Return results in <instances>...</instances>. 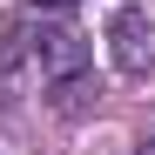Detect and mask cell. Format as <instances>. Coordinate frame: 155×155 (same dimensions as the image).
<instances>
[{
	"label": "cell",
	"mask_w": 155,
	"mask_h": 155,
	"mask_svg": "<svg viewBox=\"0 0 155 155\" xmlns=\"http://www.w3.org/2000/svg\"><path fill=\"white\" fill-rule=\"evenodd\" d=\"M108 54H115V68L128 74V81H142V74L155 68V20L142 7H121L108 20Z\"/></svg>",
	"instance_id": "obj_1"
},
{
	"label": "cell",
	"mask_w": 155,
	"mask_h": 155,
	"mask_svg": "<svg viewBox=\"0 0 155 155\" xmlns=\"http://www.w3.org/2000/svg\"><path fill=\"white\" fill-rule=\"evenodd\" d=\"M34 61H41L47 81H68V74H81V68H88V41H81V34H68V27H54V34H41V41H34Z\"/></svg>",
	"instance_id": "obj_2"
},
{
	"label": "cell",
	"mask_w": 155,
	"mask_h": 155,
	"mask_svg": "<svg viewBox=\"0 0 155 155\" xmlns=\"http://www.w3.org/2000/svg\"><path fill=\"white\" fill-rule=\"evenodd\" d=\"M88 101H101V81H94V68H81V74H68V81H54V108H61V115H81Z\"/></svg>",
	"instance_id": "obj_3"
},
{
	"label": "cell",
	"mask_w": 155,
	"mask_h": 155,
	"mask_svg": "<svg viewBox=\"0 0 155 155\" xmlns=\"http://www.w3.org/2000/svg\"><path fill=\"white\" fill-rule=\"evenodd\" d=\"M27 47H34L27 20H20V14H7V20H0V74H14L20 61H27Z\"/></svg>",
	"instance_id": "obj_4"
},
{
	"label": "cell",
	"mask_w": 155,
	"mask_h": 155,
	"mask_svg": "<svg viewBox=\"0 0 155 155\" xmlns=\"http://www.w3.org/2000/svg\"><path fill=\"white\" fill-rule=\"evenodd\" d=\"M34 7H74V0H34Z\"/></svg>",
	"instance_id": "obj_5"
},
{
	"label": "cell",
	"mask_w": 155,
	"mask_h": 155,
	"mask_svg": "<svg viewBox=\"0 0 155 155\" xmlns=\"http://www.w3.org/2000/svg\"><path fill=\"white\" fill-rule=\"evenodd\" d=\"M142 155H155V142H148V148H142Z\"/></svg>",
	"instance_id": "obj_6"
}]
</instances>
